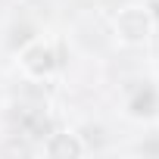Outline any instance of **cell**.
<instances>
[{"label": "cell", "instance_id": "obj_1", "mask_svg": "<svg viewBox=\"0 0 159 159\" xmlns=\"http://www.w3.org/2000/svg\"><path fill=\"white\" fill-rule=\"evenodd\" d=\"M150 31H153V22H150L147 10L128 7V10H122V13L116 16V34H119L122 41H128V44H140V41H147Z\"/></svg>", "mask_w": 159, "mask_h": 159}, {"label": "cell", "instance_id": "obj_2", "mask_svg": "<svg viewBox=\"0 0 159 159\" xmlns=\"http://www.w3.org/2000/svg\"><path fill=\"white\" fill-rule=\"evenodd\" d=\"M53 66H56V56H53V50H50L44 41H34L31 47H25V53H22V69H25L28 75L44 78V75L53 72Z\"/></svg>", "mask_w": 159, "mask_h": 159}, {"label": "cell", "instance_id": "obj_3", "mask_svg": "<svg viewBox=\"0 0 159 159\" xmlns=\"http://www.w3.org/2000/svg\"><path fill=\"white\" fill-rule=\"evenodd\" d=\"M47 156H78V153H84V143L78 140L75 134H53L44 147Z\"/></svg>", "mask_w": 159, "mask_h": 159}]
</instances>
